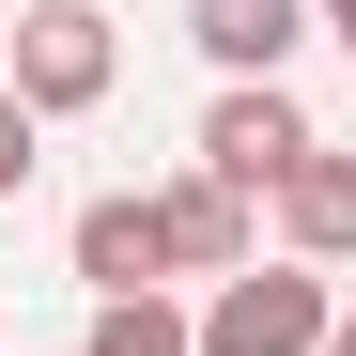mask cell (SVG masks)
<instances>
[{"label": "cell", "mask_w": 356, "mask_h": 356, "mask_svg": "<svg viewBox=\"0 0 356 356\" xmlns=\"http://www.w3.org/2000/svg\"><path fill=\"white\" fill-rule=\"evenodd\" d=\"M279 232H294V264H356V155H341V140L279 186Z\"/></svg>", "instance_id": "52a82bcc"}, {"label": "cell", "mask_w": 356, "mask_h": 356, "mask_svg": "<svg viewBox=\"0 0 356 356\" xmlns=\"http://www.w3.org/2000/svg\"><path fill=\"white\" fill-rule=\"evenodd\" d=\"M325 341H341L325 264H248V279L202 294V356H325Z\"/></svg>", "instance_id": "7a4b0ae2"}, {"label": "cell", "mask_w": 356, "mask_h": 356, "mask_svg": "<svg viewBox=\"0 0 356 356\" xmlns=\"http://www.w3.org/2000/svg\"><path fill=\"white\" fill-rule=\"evenodd\" d=\"M0 78L31 93V124H78V108H108V93H124V31H108V0H16Z\"/></svg>", "instance_id": "6da1fadb"}, {"label": "cell", "mask_w": 356, "mask_h": 356, "mask_svg": "<svg viewBox=\"0 0 356 356\" xmlns=\"http://www.w3.org/2000/svg\"><path fill=\"white\" fill-rule=\"evenodd\" d=\"M0 47H16V16H0Z\"/></svg>", "instance_id": "7c38bea8"}, {"label": "cell", "mask_w": 356, "mask_h": 356, "mask_svg": "<svg viewBox=\"0 0 356 356\" xmlns=\"http://www.w3.org/2000/svg\"><path fill=\"white\" fill-rule=\"evenodd\" d=\"M31 155H47V124H31V93H16V78H0V202H16V186H31Z\"/></svg>", "instance_id": "9c48e42d"}, {"label": "cell", "mask_w": 356, "mask_h": 356, "mask_svg": "<svg viewBox=\"0 0 356 356\" xmlns=\"http://www.w3.org/2000/svg\"><path fill=\"white\" fill-rule=\"evenodd\" d=\"M78 356H202V310H170V294H140V310H93Z\"/></svg>", "instance_id": "ba28073f"}, {"label": "cell", "mask_w": 356, "mask_h": 356, "mask_svg": "<svg viewBox=\"0 0 356 356\" xmlns=\"http://www.w3.org/2000/svg\"><path fill=\"white\" fill-rule=\"evenodd\" d=\"M310 155H325V124H310V108H294L279 78H217V108H202V170H217V186L279 202Z\"/></svg>", "instance_id": "3957f363"}, {"label": "cell", "mask_w": 356, "mask_h": 356, "mask_svg": "<svg viewBox=\"0 0 356 356\" xmlns=\"http://www.w3.org/2000/svg\"><path fill=\"white\" fill-rule=\"evenodd\" d=\"M310 31H325L310 0H186V47H202L217 78H279V63H294Z\"/></svg>", "instance_id": "8992f818"}, {"label": "cell", "mask_w": 356, "mask_h": 356, "mask_svg": "<svg viewBox=\"0 0 356 356\" xmlns=\"http://www.w3.org/2000/svg\"><path fill=\"white\" fill-rule=\"evenodd\" d=\"M170 217V279H248L264 232H248V186H217V170H186V186H155Z\"/></svg>", "instance_id": "5b68a950"}, {"label": "cell", "mask_w": 356, "mask_h": 356, "mask_svg": "<svg viewBox=\"0 0 356 356\" xmlns=\"http://www.w3.org/2000/svg\"><path fill=\"white\" fill-rule=\"evenodd\" d=\"M325 356H356V310H341V341H325Z\"/></svg>", "instance_id": "8fae6325"}, {"label": "cell", "mask_w": 356, "mask_h": 356, "mask_svg": "<svg viewBox=\"0 0 356 356\" xmlns=\"http://www.w3.org/2000/svg\"><path fill=\"white\" fill-rule=\"evenodd\" d=\"M310 16H325V31H341V47H356V0H310Z\"/></svg>", "instance_id": "30bf717a"}, {"label": "cell", "mask_w": 356, "mask_h": 356, "mask_svg": "<svg viewBox=\"0 0 356 356\" xmlns=\"http://www.w3.org/2000/svg\"><path fill=\"white\" fill-rule=\"evenodd\" d=\"M63 264H78V294H93V310H140V294H170V217H155V186H108V202H78Z\"/></svg>", "instance_id": "277c9868"}]
</instances>
